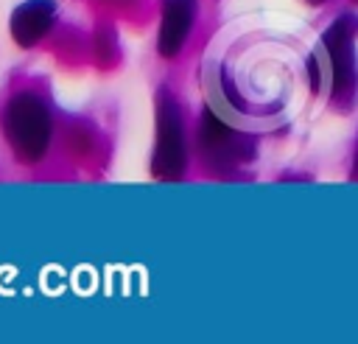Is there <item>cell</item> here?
Segmentation results:
<instances>
[{
	"label": "cell",
	"mask_w": 358,
	"mask_h": 344,
	"mask_svg": "<svg viewBox=\"0 0 358 344\" xmlns=\"http://www.w3.org/2000/svg\"><path fill=\"white\" fill-rule=\"evenodd\" d=\"M3 126L8 134L11 148L17 151L20 159H39L50 143V115L45 103L28 92H20L8 101Z\"/></svg>",
	"instance_id": "obj_1"
},
{
	"label": "cell",
	"mask_w": 358,
	"mask_h": 344,
	"mask_svg": "<svg viewBox=\"0 0 358 344\" xmlns=\"http://www.w3.org/2000/svg\"><path fill=\"white\" fill-rule=\"evenodd\" d=\"M322 50L327 56V67L333 76V98L350 106L355 98V87H358L355 50H352V20L347 17L336 20L322 36Z\"/></svg>",
	"instance_id": "obj_2"
},
{
	"label": "cell",
	"mask_w": 358,
	"mask_h": 344,
	"mask_svg": "<svg viewBox=\"0 0 358 344\" xmlns=\"http://www.w3.org/2000/svg\"><path fill=\"white\" fill-rule=\"evenodd\" d=\"M154 176L171 182L179 179L185 171V140H182V120L176 103L162 95L157 106V145H154Z\"/></svg>",
	"instance_id": "obj_3"
},
{
	"label": "cell",
	"mask_w": 358,
	"mask_h": 344,
	"mask_svg": "<svg viewBox=\"0 0 358 344\" xmlns=\"http://www.w3.org/2000/svg\"><path fill=\"white\" fill-rule=\"evenodd\" d=\"M196 17V0H165L162 3V25H159V53L176 56L190 34Z\"/></svg>",
	"instance_id": "obj_4"
},
{
	"label": "cell",
	"mask_w": 358,
	"mask_h": 344,
	"mask_svg": "<svg viewBox=\"0 0 358 344\" xmlns=\"http://www.w3.org/2000/svg\"><path fill=\"white\" fill-rule=\"evenodd\" d=\"M53 25V0H28L11 14V36L17 45H36Z\"/></svg>",
	"instance_id": "obj_5"
},
{
	"label": "cell",
	"mask_w": 358,
	"mask_h": 344,
	"mask_svg": "<svg viewBox=\"0 0 358 344\" xmlns=\"http://www.w3.org/2000/svg\"><path fill=\"white\" fill-rule=\"evenodd\" d=\"M201 145L213 159H238L241 140L227 123H221L215 115H207L201 123Z\"/></svg>",
	"instance_id": "obj_6"
},
{
	"label": "cell",
	"mask_w": 358,
	"mask_h": 344,
	"mask_svg": "<svg viewBox=\"0 0 358 344\" xmlns=\"http://www.w3.org/2000/svg\"><path fill=\"white\" fill-rule=\"evenodd\" d=\"M352 176L358 179V148H355V162H352Z\"/></svg>",
	"instance_id": "obj_7"
},
{
	"label": "cell",
	"mask_w": 358,
	"mask_h": 344,
	"mask_svg": "<svg viewBox=\"0 0 358 344\" xmlns=\"http://www.w3.org/2000/svg\"><path fill=\"white\" fill-rule=\"evenodd\" d=\"M308 3H322V0H308Z\"/></svg>",
	"instance_id": "obj_8"
}]
</instances>
